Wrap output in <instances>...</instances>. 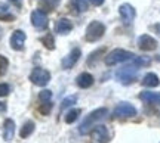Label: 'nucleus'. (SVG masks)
<instances>
[{
    "instance_id": "f257e3e1",
    "label": "nucleus",
    "mask_w": 160,
    "mask_h": 143,
    "mask_svg": "<svg viewBox=\"0 0 160 143\" xmlns=\"http://www.w3.org/2000/svg\"><path fill=\"white\" fill-rule=\"evenodd\" d=\"M107 114H108V109L107 108H98V109H95V111H92L91 114L82 121V124H80V127H79V133L82 136L89 134L91 130L95 127V124L99 122V121H102L104 118L107 117Z\"/></svg>"
},
{
    "instance_id": "f03ea898",
    "label": "nucleus",
    "mask_w": 160,
    "mask_h": 143,
    "mask_svg": "<svg viewBox=\"0 0 160 143\" xmlns=\"http://www.w3.org/2000/svg\"><path fill=\"white\" fill-rule=\"evenodd\" d=\"M133 61V59H132ZM138 71H139V67L137 65V62L133 61L132 63L126 65L123 68H120L116 74V78L123 84V86H128V84H132L133 81L137 80L138 77Z\"/></svg>"
},
{
    "instance_id": "7ed1b4c3",
    "label": "nucleus",
    "mask_w": 160,
    "mask_h": 143,
    "mask_svg": "<svg viewBox=\"0 0 160 143\" xmlns=\"http://www.w3.org/2000/svg\"><path fill=\"white\" fill-rule=\"evenodd\" d=\"M133 58H135V55L132 52L123 50V49H114L105 56L104 62L108 67H113V65H117V63L125 62V61H132Z\"/></svg>"
},
{
    "instance_id": "20e7f679",
    "label": "nucleus",
    "mask_w": 160,
    "mask_h": 143,
    "mask_svg": "<svg viewBox=\"0 0 160 143\" xmlns=\"http://www.w3.org/2000/svg\"><path fill=\"white\" fill-rule=\"evenodd\" d=\"M105 34V25L99 21H92L88 28H86V40L88 41H97Z\"/></svg>"
},
{
    "instance_id": "39448f33",
    "label": "nucleus",
    "mask_w": 160,
    "mask_h": 143,
    "mask_svg": "<svg viewBox=\"0 0 160 143\" xmlns=\"http://www.w3.org/2000/svg\"><path fill=\"white\" fill-rule=\"evenodd\" d=\"M30 81L36 84V86H40V87H45L49 81H51V74L48 69H43V68H34L31 71L30 74Z\"/></svg>"
},
{
    "instance_id": "423d86ee",
    "label": "nucleus",
    "mask_w": 160,
    "mask_h": 143,
    "mask_svg": "<svg viewBox=\"0 0 160 143\" xmlns=\"http://www.w3.org/2000/svg\"><path fill=\"white\" fill-rule=\"evenodd\" d=\"M137 115V108L129 102H120L113 111L114 118H131Z\"/></svg>"
},
{
    "instance_id": "0eeeda50",
    "label": "nucleus",
    "mask_w": 160,
    "mask_h": 143,
    "mask_svg": "<svg viewBox=\"0 0 160 143\" xmlns=\"http://www.w3.org/2000/svg\"><path fill=\"white\" fill-rule=\"evenodd\" d=\"M119 13H120V18H122V21L125 25H131L133 22V19L137 16V11H135V7L129 3H123V5L119 7Z\"/></svg>"
},
{
    "instance_id": "6e6552de",
    "label": "nucleus",
    "mask_w": 160,
    "mask_h": 143,
    "mask_svg": "<svg viewBox=\"0 0 160 143\" xmlns=\"http://www.w3.org/2000/svg\"><path fill=\"white\" fill-rule=\"evenodd\" d=\"M48 15H46L45 11L42 9H36V11L31 12V24L33 27L37 30H45L48 27Z\"/></svg>"
},
{
    "instance_id": "1a4fd4ad",
    "label": "nucleus",
    "mask_w": 160,
    "mask_h": 143,
    "mask_svg": "<svg viewBox=\"0 0 160 143\" xmlns=\"http://www.w3.org/2000/svg\"><path fill=\"white\" fill-rule=\"evenodd\" d=\"M80 55H82V50H80L79 47H74L73 50L70 52L67 56L62 59V62H61V65H62V68L64 69H70V68H73L76 63H77V61H79V58Z\"/></svg>"
},
{
    "instance_id": "9d476101",
    "label": "nucleus",
    "mask_w": 160,
    "mask_h": 143,
    "mask_svg": "<svg viewBox=\"0 0 160 143\" xmlns=\"http://www.w3.org/2000/svg\"><path fill=\"white\" fill-rule=\"evenodd\" d=\"M138 47L144 52L154 50L156 47H157V41L150 34H142V35H139V39H138Z\"/></svg>"
},
{
    "instance_id": "9b49d317",
    "label": "nucleus",
    "mask_w": 160,
    "mask_h": 143,
    "mask_svg": "<svg viewBox=\"0 0 160 143\" xmlns=\"http://www.w3.org/2000/svg\"><path fill=\"white\" fill-rule=\"evenodd\" d=\"M25 39L27 35L24 31L21 30H17L13 31V34L11 35V46L13 50H22L24 49V44H25Z\"/></svg>"
},
{
    "instance_id": "f8f14e48",
    "label": "nucleus",
    "mask_w": 160,
    "mask_h": 143,
    "mask_svg": "<svg viewBox=\"0 0 160 143\" xmlns=\"http://www.w3.org/2000/svg\"><path fill=\"white\" fill-rule=\"evenodd\" d=\"M91 136L99 143H107L110 140V133L105 126H95L91 130Z\"/></svg>"
},
{
    "instance_id": "ddd939ff",
    "label": "nucleus",
    "mask_w": 160,
    "mask_h": 143,
    "mask_svg": "<svg viewBox=\"0 0 160 143\" xmlns=\"http://www.w3.org/2000/svg\"><path fill=\"white\" fill-rule=\"evenodd\" d=\"M15 121L11 120V118H8L5 120L3 122V139H5L6 142H11L13 136H15Z\"/></svg>"
},
{
    "instance_id": "4468645a",
    "label": "nucleus",
    "mask_w": 160,
    "mask_h": 143,
    "mask_svg": "<svg viewBox=\"0 0 160 143\" xmlns=\"http://www.w3.org/2000/svg\"><path fill=\"white\" fill-rule=\"evenodd\" d=\"M71 30H73V24H71L70 19L62 18V19L57 21V24H55V33H58V34L65 35V34H68Z\"/></svg>"
},
{
    "instance_id": "2eb2a0df",
    "label": "nucleus",
    "mask_w": 160,
    "mask_h": 143,
    "mask_svg": "<svg viewBox=\"0 0 160 143\" xmlns=\"http://www.w3.org/2000/svg\"><path fill=\"white\" fill-rule=\"evenodd\" d=\"M76 83L80 89H89L93 84V77L89 72H82V74L76 78Z\"/></svg>"
},
{
    "instance_id": "dca6fc26",
    "label": "nucleus",
    "mask_w": 160,
    "mask_h": 143,
    "mask_svg": "<svg viewBox=\"0 0 160 143\" xmlns=\"http://www.w3.org/2000/svg\"><path fill=\"white\" fill-rule=\"evenodd\" d=\"M139 99L145 103H156V105H160V93L142 92L139 95Z\"/></svg>"
},
{
    "instance_id": "f3484780",
    "label": "nucleus",
    "mask_w": 160,
    "mask_h": 143,
    "mask_svg": "<svg viewBox=\"0 0 160 143\" xmlns=\"http://www.w3.org/2000/svg\"><path fill=\"white\" fill-rule=\"evenodd\" d=\"M159 84H160V80L154 72H148L142 78V86H145V87H157Z\"/></svg>"
},
{
    "instance_id": "a211bd4d",
    "label": "nucleus",
    "mask_w": 160,
    "mask_h": 143,
    "mask_svg": "<svg viewBox=\"0 0 160 143\" xmlns=\"http://www.w3.org/2000/svg\"><path fill=\"white\" fill-rule=\"evenodd\" d=\"M34 128H36L34 122H33V121H27V122L22 126V128L19 130V136L22 139H27L28 136H31V133L34 131Z\"/></svg>"
},
{
    "instance_id": "6ab92c4d",
    "label": "nucleus",
    "mask_w": 160,
    "mask_h": 143,
    "mask_svg": "<svg viewBox=\"0 0 160 143\" xmlns=\"http://www.w3.org/2000/svg\"><path fill=\"white\" fill-rule=\"evenodd\" d=\"M79 115H80V109H71L70 112H67V115H65L64 121H65L67 124H73V122L79 118Z\"/></svg>"
},
{
    "instance_id": "aec40b11",
    "label": "nucleus",
    "mask_w": 160,
    "mask_h": 143,
    "mask_svg": "<svg viewBox=\"0 0 160 143\" xmlns=\"http://www.w3.org/2000/svg\"><path fill=\"white\" fill-rule=\"evenodd\" d=\"M73 6L79 12H86L88 11V5H89V0H71Z\"/></svg>"
},
{
    "instance_id": "412c9836",
    "label": "nucleus",
    "mask_w": 160,
    "mask_h": 143,
    "mask_svg": "<svg viewBox=\"0 0 160 143\" xmlns=\"http://www.w3.org/2000/svg\"><path fill=\"white\" fill-rule=\"evenodd\" d=\"M42 43H43V46L46 47V49H53L55 47V40H53V35L52 34H46L43 39H42Z\"/></svg>"
},
{
    "instance_id": "4be33fe9",
    "label": "nucleus",
    "mask_w": 160,
    "mask_h": 143,
    "mask_svg": "<svg viewBox=\"0 0 160 143\" xmlns=\"http://www.w3.org/2000/svg\"><path fill=\"white\" fill-rule=\"evenodd\" d=\"M76 102H77V96H67V97H65V99L62 100V103H61V109L70 108V106L76 105Z\"/></svg>"
},
{
    "instance_id": "5701e85b",
    "label": "nucleus",
    "mask_w": 160,
    "mask_h": 143,
    "mask_svg": "<svg viewBox=\"0 0 160 143\" xmlns=\"http://www.w3.org/2000/svg\"><path fill=\"white\" fill-rule=\"evenodd\" d=\"M8 67H9V61H8V58H5L3 55H0V77L6 74Z\"/></svg>"
},
{
    "instance_id": "b1692460",
    "label": "nucleus",
    "mask_w": 160,
    "mask_h": 143,
    "mask_svg": "<svg viewBox=\"0 0 160 143\" xmlns=\"http://www.w3.org/2000/svg\"><path fill=\"white\" fill-rule=\"evenodd\" d=\"M59 0H43V9L46 11H53L58 6Z\"/></svg>"
},
{
    "instance_id": "393cba45",
    "label": "nucleus",
    "mask_w": 160,
    "mask_h": 143,
    "mask_svg": "<svg viewBox=\"0 0 160 143\" xmlns=\"http://www.w3.org/2000/svg\"><path fill=\"white\" fill-rule=\"evenodd\" d=\"M39 99H40V102H42V103L51 102V99H52V92H51V90H43V92H40V93H39Z\"/></svg>"
},
{
    "instance_id": "a878e982",
    "label": "nucleus",
    "mask_w": 160,
    "mask_h": 143,
    "mask_svg": "<svg viewBox=\"0 0 160 143\" xmlns=\"http://www.w3.org/2000/svg\"><path fill=\"white\" fill-rule=\"evenodd\" d=\"M51 109H52V103L51 102H45V103H42V105H40L39 112L40 114H43V115H48L49 112H51Z\"/></svg>"
},
{
    "instance_id": "bb28decb",
    "label": "nucleus",
    "mask_w": 160,
    "mask_h": 143,
    "mask_svg": "<svg viewBox=\"0 0 160 143\" xmlns=\"http://www.w3.org/2000/svg\"><path fill=\"white\" fill-rule=\"evenodd\" d=\"M11 92V87L8 86L6 83H0V97H5L9 95Z\"/></svg>"
},
{
    "instance_id": "cd10ccee",
    "label": "nucleus",
    "mask_w": 160,
    "mask_h": 143,
    "mask_svg": "<svg viewBox=\"0 0 160 143\" xmlns=\"http://www.w3.org/2000/svg\"><path fill=\"white\" fill-rule=\"evenodd\" d=\"M0 19H3V21H13V19H15V16H13V15H11L9 12L6 11V12H3V13L0 12Z\"/></svg>"
},
{
    "instance_id": "c85d7f7f",
    "label": "nucleus",
    "mask_w": 160,
    "mask_h": 143,
    "mask_svg": "<svg viewBox=\"0 0 160 143\" xmlns=\"http://www.w3.org/2000/svg\"><path fill=\"white\" fill-rule=\"evenodd\" d=\"M151 30H153V31H154L157 35H160V22L159 24H154V25L151 27Z\"/></svg>"
},
{
    "instance_id": "c756f323",
    "label": "nucleus",
    "mask_w": 160,
    "mask_h": 143,
    "mask_svg": "<svg viewBox=\"0 0 160 143\" xmlns=\"http://www.w3.org/2000/svg\"><path fill=\"white\" fill-rule=\"evenodd\" d=\"M91 2V5H93V6H101L104 3V0H89Z\"/></svg>"
},
{
    "instance_id": "7c9ffc66",
    "label": "nucleus",
    "mask_w": 160,
    "mask_h": 143,
    "mask_svg": "<svg viewBox=\"0 0 160 143\" xmlns=\"http://www.w3.org/2000/svg\"><path fill=\"white\" fill-rule=\"evenodd\" d=\"M11 2L17 6V7H21V6H22V0H11Z\"/></svg>"
},
{
    "instance_id": "2f4dec72",
    "label": "nucleus",
    "mask_w": 160,
    "mask_h": 143,
    "mask_svg": "<svg viewBox=\"0 0 160 143\" xmlns=\"http://www.w3.org/2000/svg\"><path fill=\"white\" fill-rule=\"evenodd\" d=\"M6 111V105L3 102H0V112H5Z\"/></svg>"
},
{
    "instance_id": "473e14b6",
    "label": "nucleus",
    "mask_w": 160,
    "mask_h": 143,
    "mask_svg": "<svg viewBox=\"0 0 160 143\" xmlns=\"http://www.w3.org/2000/svg\"><path fill=\"white\" fill-rule=\"evenodd\" d=\"M0 39H2V28H0Z\"/></svg>"
}]
</instances>
